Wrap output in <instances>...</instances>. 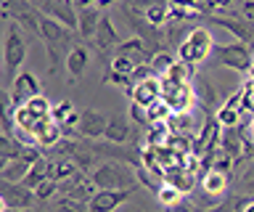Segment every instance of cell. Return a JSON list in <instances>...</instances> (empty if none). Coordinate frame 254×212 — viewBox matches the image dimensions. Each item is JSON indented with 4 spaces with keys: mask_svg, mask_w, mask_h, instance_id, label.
Masks as SVG:
<instances>
[{
    "mask_svg": "<svg viewBox=\"0 0 254 212\" xmlns=\"http://www.w3.org/2000/svg\"><path fill=\"white\" fill-rule=\"evenodd\" d=\"M175 59L172 53H167V51H156L154 53V59H151V72H154L156 77H164L167 72H170V67L175 64Z\"/></svg>",
    "mask_w": 254,
    "mask_h": 212,
    "instance_id": "83f0119b",
    "label": "cell"
},
{
    "mask_svg": "<svg viewBox=\"0 0 254 212\" xmlns=\"http://www.w3.org/2000/svg\"><path fill=\"white\" fill-rule=\"evenodd\" d=\"M109 3H114V0H98V5H109Z\"/></svg>",
    "mask_w": 254,
    "mask_h": 212,
    "instance_id": "ee69618b",
    "label": "cell"
},
{
    "mask_svg": "<svg viewBox=\"0 0 254 212\" xmlns=\"http://www.w3.org/2000/svg\"><path fill=\"white\" fill-rule=\"evenodd\" d=\"M59 191V183H56V180H43V183H40L37 188H35V194H37V202H45V199H51V196Z\"/></svg>",
    "mask_w": 254,
    "mask_h": 212,
    "instance_id": "836d02e7",
    "label": "cell"
},
{
    "mask_svg": "<svg viewBox=\"0 0 254 212\" xmlns=\"http://www.w3.org/2000/svg\"><path fill=\"white\" fill-rule=\"evenodd\" d=\"M238 186H241V191L254 194V162L244 170V175H241V180H238Z\"/></svg>",
    "mask_w": 254,
    "mask_h": 212,
    "instance_id": "d590c367",
    "label": "cell"
},
{
    "mask_svg": "<svg viewBox=\"0 0 254 212\" xmlns=\"http://www.w3.org/2000/svg\"><path fill=\"white\" fill-rule=\"evenodd\" d=\"M24 154V143L13 136H0V167L11 159H19Z\"/></svg>",
    "mask_w": 254,
    "mask_h": 212,
    "instance_id": "7402d4cb",
    "label": "cell"
},
{
    "mask_svg": "<svg viewBox=\"0 0 254 212\" xmlns=\"http://www.w3.org/2000/svg\"><path fill=\"white\" fill-rule=\"evenodd\" d=\"M43 151H40V146H24V154L19 159H11L3 164V170H0V178H3V183H24V178L29 175L32 164H35Z\"/></svg>",
    "mask_w": 254,
    "mask_h": 212,
    "instance_id": "52a82bcc",
    "label": "cell"
},
{
    "mask_svg": "<svg viewBox=\"0 0 254 212\" xmlns=\"http://www.w3.org/2000/svg\"><path fill=\"white\" fill-rule=\"evenodd\" d=\"M79 172L77 162L69 159V156H56V159H51V164H48V178L56 180V183H66V180H71Z\"/></svg>",
    "mask_w": 254,
    "mask_h": 212,
    "instance_id": "2e32d148",
    "label": "cell"
},
{
    "mask_svg": "<svg viewBox=\"0 0 254 212\" xmlns=\"http://www.w3.org/2000/svg\"><path fill=\"white\" fill-rule=\"evenodd\" d=\"M244 16L249 21H254V0H246L244 3Z\"/></svg>",
    "mask_w": 254,
    "mask_h": 212,
    "instance_id": "ab89813d",
    "label": "cell"
},
{
    "mask_svg": "<svg viewBox=\"0 0 254 212\" xmlns=\"http://www.w3.org/2000/svg\"><path fill=\"white\" fill-rule=\"evenodd\" d=\"M56 212H90L87 202H77L71 196H64V199L56 202Z\"/></svg>",
    "mask_w": 254,
    "mask_h": 212,
    "instance_id": "d6a6232c",
    "label": "cell"
},
{
    "mask_svg": "<svg viewBox=\"0 0 254 212\" xmlns=\"http://www.w3.org/2000/svg\"><path fill=\"white\" fill-rule=\"evenodd\" d=\"M230 3H233V0H209L206 8H209V11H220V8H228Z\"/></svg>",
    "mask_w": 254,
    "mask_h": 212,
    "instance_id": "f35d334b",
    "label": "cell"
},
{
    "mask_svg": "<svg viewBox=\"0 0 254 212\" xmlns=\"http://www.w3.org/2000/svg\"><path fill=\"white\" fill-rule=\"evenodd\" d=\"M130 194L132 191H106V188H98L87 207H90V212H114L117 207H122L130 199Z\"/></svg>",
    "mask_w": 254,
    "mask_h": 212,
    "instance_id": "7c38bea8",
    "label": "cell"
},
{
    "mask_svg": "<svg viewBox=\"0 0 254 212\" xmlns=\"http://www.w3.org/2000/svg\"><path fill=\"white\" fill-rule=\"evenodd\" d=\"M0 202H3V210H32L37 202V194L24 183H3Z\"/></svg>",
    "mask_w": 254,
    "mask_h": 212,
    "instance_id": "ba28073f",
    "label": "cell"
},
{
    "mask_svg": "<svg viewBox=\"0 0 254 212\" xmlns=\"http://www.w3.org/2000/svg\"><path fill=\"white\" fill-rule=\"evenodd\" d=\"M212 21L222 29H228L233 37H238V43H254V21H241V19H230V16H212Z\"/></svg>",
    "mask_w": 254,
    "mask_h": 212,
    "instance_id": "5bb4252c",
    "label": "cell"
},
{
    "mask_svg": "<svg viewBox=\"0 0 254 212\" xmlns=\"http://www.w3.org/2000/svg\"><path fill=\"white\" fill-rule=\"evenodd\" d=\"M170 8H180V11H201L204 3L201 0H167Z\"/></svg>",
    "mask_w": 254,
    "mask_h": 212,
    "instance_id": "e575fe53",
    "label": "cell"
},
{
    "mask_svg": "<svg viewBox=\"0 0 254 212\" xmlns=\"http://www.w3.org/2000/svg\"><path fill=\"white\" fill-rule=\"evenodd\" d=\"M130 101L132 104H138V106H154L156 101H162V77H148V80H143V82H138L132 88V93H130Z\"/></svg>",
    "mask_w": 254,
    "mask_h": 212,
    "instance_id": "8fae6325",
    "label": "cell"
},
{
    "mask_svg": "<svg viewBox=\"0 0 254 212\" xmlns=\"http://www.w3.org/2000/svg\"><path fill=\"white\" fill-rule=\"evenodd\" d=\"M27 59V40L21 37L19 32V24L11 21L8 24V32H5V43H3V64H5V85L11 88L13 80L19 77L21 72V64Z\"/></svg>",
    "mask_w": 254,
    "mask_h": 212,
    "instance_id": "7a4b0ae2",
    "label": "cell"
},
{
    "mask_svg": "<svg viewBox=\"0 0 254 212\" xmlns=\"http://www.w3.org/2000/svg\"><path fill=\"white\" fill-rule=\"evenodd\" d=\"M193 77V67L190 64H183V61H175L170 67V72L164 74V80H172V82H190Z\"/></svg>",
    "mask_w": 254,
    "mask_h": 212,
    "instance_id": "f1b7e54d",
    "label": "cell"
},
{
    "mask_svg": "<svg viewBox=\"0 0 254 212\" xmlns=\"http://www.w3.org/2000/svg\"><path fill=\"white\" fill-rule=\"evenodd\" d=\"M87 61H90V53H87V48H82V45H71L69 53H66V72H69L71 80H79V77L85 74Z\"/></svg>",
    "mask_w": 254,
    "mask_h": 212,
    "instance_id": "ac0fdd59",
    "label": "cell"
},
{
    "mask_svg": "<svg viewBox=\"0 0 254 212\" xmlns=\"http://www.w3.org/2000/svg\"><path fill=\"white\" fill-rule=\"evenodd\" d=\"M156 199H159V204H164V207L170 210V207H175L178 202H183V191H180V188H175V186H170V183H164V186L156 191Z\"/></svg>",
    "mask_w": 254,
    "mask_h": 212,
    "instance_id": "f546056e",
    "label": "cell"
},
{
    "mask_svg": "<svg viewBox=\"0 0 254 212\" xmlns=\"http://www.w3.org/2000/svg\"><path fill=\"white\" fill-rule=\"evenodd\" d=\"M40 8H43V16L56 19L59 24H64L66 29H77L79 27V8L71 3V0H69V3H48V0H43Z\"/></svg>",
    "mask_w": 254,
    "mask_h": 212,
    "instance_id": "9c48e42d",
    "label": "cell"
},
{
    "mask_svg": "<svg viewBox=\"0 0 254 212\" xmlns=\"http://www.w3.org/2000/svg\"><path fill=\"white\" fill-rule=\"evenodd\" d=\"M106 128H109L106 117H103L101 112H95V109H87V112H82V120H79L77 133L82 138H103L106 136Z\"/></svg>",
    "mask_w": 254,
    "mask_h": 212,
    "instance_id": "4fadbf2b",
    "label": "cell"
},
{
    "mask_svg": "<svg viewBox=\"0 0 254 212\" xmlns=\"http://www.w3.org/2000/svg\"><path fill=\"white\" fill-rule=\"evenodd\" d=\"M21 3H32V0H21Z\"/></svg>",
    "mask_w": 254,
    "mask_h": 212,
    "instance_id": "7dc6e473",
    "label": "cell"
},
{
    "mask_svg": "<svg viewBox=\"0 0 254 212\" xmlns=\"http://www.w3.org/2000/svg\"><path fill=\"white\" fill-rule=\"evenodd\" d=\"M48 3H69V0H48Z\"/></svg>",
    "mask_w": 254,
    "mask_h": 212,
    "instance_id": "f6af8a7d",
    "label": "cell"
},
{
    "mask_svg": "<svg viewBox=\"0 0 254 212\" xmlns=\"http://www.w3.org/2000/svg\"><path fill=\"white\" fill-rule=\"evenodd\" d=\"M214 117H217L222 128H238V120H241V88L214 112Z\"/></svg>",
    "mask_w": 254,
    "mask_h": 212,
    "instance_id": "9a60e30c",
    "label": "cell"
},
{
    "mask_svg": "<svg viewBox=\"0 0 254 212\" xmlns=\"http://www.w3.org/2000/svg\"><path fill=\"white\" fill-rule=\"evenodd\" d=\"M228 186H230V175H228V172H222V170H209L201 178V188H204V191H209L212 196H217V199L228 191Z\"/></svg>",
    "mask_w": 254,
    "mask_h": 212,
    "instance_id": "ffe728a7",
    "label": "cell"
},
{
    "mask_svg": "<svg viewBox=\"0 0 254 212\" xmlns=\"http://www.w3.org/2000/svg\"><path fill=\"white\" fill-rule=\"evenodd\" d=\"M167 212H196V204H188V202H178L175 207H170Z\"/></svg>",
    "mask_w": 254,
    "mask_h": 212,
    "instance_id": "74e56055",
    "label": "cell"
},
{
    "mask_svg": "<svg viewBox=\"0 0 254 212\" xmlns=\"http://www.w3.org/2000/svg\"><path fill=\"white\" fill-rule=\"evenodd\" d=\"M101 19H103L101 8H93V5H90V8H79V27H77V32L82 37H95Z\"/></svg>",
    "mask_w": 254,
    "mask_h": 212,
    "instance_id": "44dd1931",
    "label": "cell"
},
{
    "mask_svg": "<svg viewBox=\"0 0 254 212\" xmlns=\"http://www.w3.org/2000/svg\"><path fill=\"white\" fill-rule=\"evenodd\" d=\"M214 56L222 67L233 69V72H252L254 67V53L249 51V45L244 43H228V45H214Z\"/></svg>",
    "mask_w": 254,
    "mask_h": 212,
    "instance_id": "5b68a950",
    "label": "cell"
},
{
    "mask_svg": "<svg viewBox=\"0 0 254 212\" xmlns=\"http://www.w3.org/2000/svg\"><path fill=\"white\" fill-rule=\"evenodd\" d=\"M162 98L172 109V114H183V112H190V106L196 101V90L190 82H172L162 77Z\"/></svg>",
    "mask_w": 254,
    "mask_h": 212,
    "instance_id": "8992f818",
    "label": "cell"
},
{
    "mask_svg": "<svg viewBox=\"0 0 254 212\" xmlns=\"http://www.w3.org/2000/svg\"><path fill=\"white\" fill-rule=\"evenodd\" d=\"M74 114H77V109H74V101H71V98H61V101H56L53 109H51L53 122H59L61 128H64V125H66Z\"/></svg>",
    "mask_w": 254,
    "mask_h": 212,
    "instance_id": "484cf974",
    "label": "cell"
},
{
    "mask_svg": "<svg viewBox=\"0 0 254 212\" xmlns=\"http://www.w3.org/2000/svg\"><path fill=\"white\" fill-rule=\"evenodd\" d=\"M48 164H51V159H45V156H40V159H37L35 164H32L29 175L24 178V186L35 191V188H37L40 183H43V180H48Z\"/></svg>",
    "mask_w": 254,
    "mask_h": 212,
    "instance_id": "d4e9b609",
    "label": "cell"
},
{
    "mask_svg": "<svg viewBox=\"0 0 254 212\" xmlns=\"http://www.w3.org/2000/svg\"><path fill=\"white\" fill-rule=\"evenodd\" d=\"M40 37L45 43L48 59H51V69H56L61 61V48L69 43V29L51 16H40Z\"/></svg>",
    "mask_w": 254,
    "mask_h": 212,
    "instance_id": "277c9868",
    "label": "cell"
},
{
    "mask_svg": "<svg viewBox=\"0 0 254 212\" xmlns=\"http://www.w3.org/2000/svg\"><path fill=\"white\" fill-rule=\"evenodd\" d=\"M209 53H214V40H212V32L204 27H196L190 29L188 37L180 43L178 48V61H183V64H201V61L209 59Z\"/></svg>",
    "mask_w": 254,
    "mask_h": 212,
    "instance_id": "3957f363",
    "label": "cell"
},
{
    "mask_svg": "<svg viewBox=\"0 0 254 212\" xmlns=\"http://www.w3.org/2000/svg\"><path fill=\"white\" fill-rule=\"evenodd\" d=\"M140 67H143V64H140ZM135 69H138V64H135L132 59H127V56H114V61H111V72H114V74L132 77Z\"/></svg>",
    "mask_w": 254,
    "mask_h": 212,
    "instance_id": "1f68e13d",
    "label": "cell"
},
{
    "mask_svg": "<svg viewBox=\"0 0 254 212\" xmlns=\"http://www.w3.org/2000/svg\"><path fill=\"white\" fill-rule=\"evenodd\" d=\"M109 143H127V141L132 138V125L127 122V117L122 114H114L109 117V128H106V136Z\"/></svg>",
    "mask_w": 254,
    "mask_h": 212,
    "instance_id": "e0dca14e",
    "label": "cell"
},
{
    "mask_svg": "<svg viewBox=\"0 0 254 212\" xmlns=\"http://www.w3.org/2000/svg\"><path fill=\"white\" fill-rule=\"evenodd\" d=\"M146 21L154 29L167 24V21H170V3H167V0H154V3L146 8Z\"/></svg>",
    "mask_w": 254,
    "mask_h": 212,
    "instance_id": "603a6c76",
    "label": "cell"
},
{
    "mask_svg": "<svg viewBox=\"0 0 254 212\" xmlns=\"http://www.w3.org/2000/svg\"><path fill=\"white\" fill-rule=\"evenodd\" d=\"M8 93H11V101H13V109H16V106H21V104H27V101L40 96V82L32 72H21L13 80L11 88H8Z\"/></svg>",
    "mask_w": 254,
    "mask_h": 212,
    "instance_id": "30bf717a",
    "label": "cell"
},
{
    "mask_svg": "<svg viewBox=\"0 0 254 212\" xmlns=\"http://www.w3.org/2000/svg\"><path fill=\"white\" fill-rule=\"evenodd\" d=\"M244 212H254V199L249 202V204H246V207H244Z\"/></svg>",
    "mask_w": 254,
    "mask_h": 212,
    "instance_id": "b9f144b4",
    "label": "cell"
},
{
    "mask_svg": "<svg viewBox=\"0 0 254 212\" xmlns=\"http://www.w3.org/2000/svg\"><path fill=\"white\" fill-rule=\"evenodd\" d=\"M249 77H254V67H252V72H249Z\"/></svg>",
    "mask_w": 254,
    "mask_h": 212,
    "instance_id": "bcb514c9",
    "label": "cell"
},
{
    "mask_svg": "<svg viewBox=\"0 0 254 212\" xmlns=\"http://www.w3.org/2000/svg\"><path fill=\"white\" fill-rule=\"evenodd\" d=\"M90 180L98 188H106V191H132V186L138 183V175H135V167L130 162H103L93 170Z\"/></svg>",
    "mask_w": 254,
    "mask_h": 212,
    "instance_id": "6da1fadb",
    "label": "cell"
},
{
    "mask_svg": "<svg viewBox=\"0 0 254 212\" xmlns=\"http://www.w3.org/2000/svg\"><path fill=\"white\" fill-rule=\"evenodd\" d=\"M71 3L77 5V8H90L93 3H98V0H71Z\"/></svg>",
    "mask_w": 254,
    "mask_h": 212,
    "instance_id": "60d3db41",
    "label": "cell"
},
{
    "mask_svg": "<svg viewBox=\"0 0 254 212\" xmlns=\"http://www.w3.org/2000/svg\"><path fill=\"white\" fill-rule=\"evenodd\" d=\"M193 90H196V96H198V106L209 114V106L217 104V90H214L212 82H206V80H198V85H196Z\"/></svg>",
    "mask_w": 254,
    "mask_h": 212,
    "instance_id": "4316f807",
    "label": "cell"
},
{
    "mask_svg": "<svg viewBox=\"0 0 254 212\" xmlns=\"http://www.w3.org/2000/svg\"><path fill=\"white\" fill-rule=\"evenodd\" d=\"M170 138H172L170 122H154V125H148V128H146L148 146H167V143H170Z\"/></svg>",
    "mask_w": 254,
    "mask_h": 212,
    "instance_id": "cb8c5ba5",
    "label": "cell"
},
{
    "mask_svg": "<svg viewBox=\"0 0 254 212\" xmlns=\"http://www.w3.org/2000/svg\"><path fill=\"white\" fill-rule=\"evenodd\" d=\"M249 136L254 138V117H252V122H249Z\"/></svg>",
    "mask_w": 254,
    "mask_h": 212,
    "instance_id": "7bdbcfd3",
    "label": "cell"
},
{
    "mask_svg": "<svg viewBox=\"0 0 254 212\" xmlns=\"http://www.w3.org/2000/svg\"><path fill=\"white\" fill-rule=\"evenodd\" d=\"M130 114H132V120L140 125V128H148V109L146 106H138V104H132V109H130Z\"/></svg>",
    "mask_w": 254,
    "mask_h": 212,
    "instance_id": "8d00e7d4",
    "label": "cell"
},
{
    "mask_svg": "<svg viewBox=\"0 0 254 212\" xmlns=\"http://www.w3.org/2000/svg\"><path fill=\"white\" fill-rule=\"evenodd\" d=\"M241 112L254 117V77H249L241 85Z\"/></svg>",
    "mask_w": 254,
    "mask_h": 212,
    "instance_id": "4dcf8cb0",
    "label": "cell"
},
{
    "mask_svg": "<svg viewBox=\"0 0 254 212\" xmlns=\"http://www.w3.org/2000/svg\"><path fill=\"white\" fill-rule=\"evenodd\" d=\"M93 40H95V45H98V51H117L119 48V35H117V29H114L109 16L101 19L98 32H95Z\"/></svg>",
    "mask_w": 254,
    "mask_h": 212,
    "instance_id": "d6986e66",
    "label": "cell"
}]
</instances>
